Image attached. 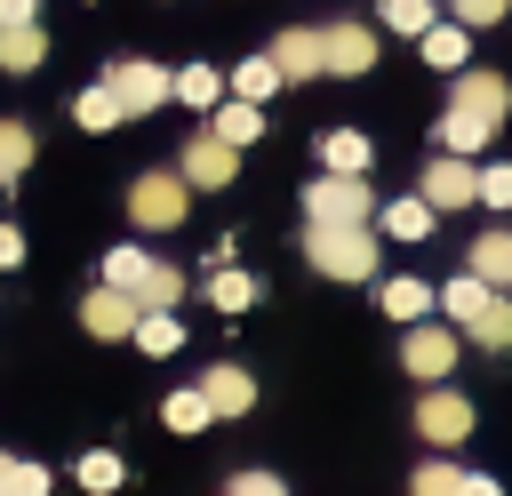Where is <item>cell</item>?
I'll return each instance as SVG.
<instances>
[{
    "label": "cell",
    "instance_id": "6da1fadb",
    "mask_svg": "<svg viewBox=\"0 0 512 496\" xmlns=\"http://www.w3.org/2000/svg\"><path fill=\"white\" fill-rule=\"evenodd\" d=\"M304 256L320 280H368L376 272V232L368 224H312L304 232Z\"/></svg>",
    "mask_w": 512,
    "mask_h": 496
},
{
    "label": "cell",
    "instance_id": "7a4b0ae2",
    "mask_svg": "<svg viewBox=\"0 0 512 496\" xmlns=\"http://www.w3.org/2000/svg\"><path fill=\"white\" fill-rule=\"evenodd\" d=\"M184 208H192V184H184L176 168H152V176H136V184H128V216H136L144 232H176V224H184Z\"/></svg>",
    "mask_w": 512,
    "mask_h": 496
},
{
    "label": "cell",
    "instance_id": "3957f363",
    "mask_svg": "<svg viewBox=\"0 0 512 496\" xmlns=\"http://www.w3.org/2000/svg\"><path fill=\"white\" fill-rule=\"evenodd\" d=\"M304 216L312 224H368L376 200H368V176H312L304 192Z\"/></svg>",
    "mask_w": 512,
    "mask_h": 496
},
{
    "label": "cell",
    "instance_id": "277c9868",
    "mask_svg": "<svg viewBox=\"0 0 512 496\" xmlns=\"http://www.w3.org/2000/svg\"><path fill=\"white\" fill-rule=\"evenodd\" d=\"M456 320H408V344H400V368L408 376H424V384H440L448 368H456Z\"/></svg>",
    "mask_w": 512,
    "mask_h": 496
},
{
    "label": "cell",
    "instance_id": "5b68a950",
    "mask_svg": "<svg viewBox=\"0 0 512 496\" xmlns=\"http://www.w3.org/2000/svg\"><path fill=\"white\" fill-rule=\"evenodd\" d=\"M112 96H120V112H152V104L176 96V72H160V64H144V56H120V64H112Z\"/></svg>",
    "mask_w": 512,
    "mask_h": 496
},
{
    "label": "cell",
    "instance_id": "8992f818",
    "mask_svg": "<svg viewBox=\"0 0 512 496\" xmlns=\"http://www.w3.org/2000/svg\"><path fill=\"white\" fill-rule=\"evenodd\" d=\"M176 176H184L192 192H216V184H232V176H240V152H232L224 136H192V144H184V168H176Z\"/></svg>",
    "mask_w": 512,
    "mask_h": 496
},
{
    "label": "cell",
    "instance_id": "52a82bcc",
    "mask_svg": "<svg viewBox=\"0 0 512 496\" xmlns=\"http://www.w3.org/2000/svg\"><path fill=\"white\" fill-rule=\"evenodd\" d=\"M416 192H424L432 208H464V200H480V168H464V152H440Z\"/></svg>",
    "mask_w": 512,
    "mask_h": 496
},
{
    "label": "cell",
    "instance_id": "ba28073f",
    "mask_svg": "<svg viewBox=\"0 0 512 496\" xmlns=\"http://www.w3.org/2000/svg\"><path fill=\"white\" fill-rule=\"evenodd\" d=\"M376 64V40H368V24H328L320 32V72H368Z\"/></svg>",
    "mask_w": 512,
    "mask_h": 496
},
{
    "label": "cell",
    "instance_id": "9c48e42d",
    "mask_svg": "<svg viewBox=\"0 0 512 496\" xmlns=\"http://www.w3.org/2000/svg\"><path fill=\"white\" fill-rule=\"evenodd\" d=\"M80 328H88V336H104V344H120V336L136 328V296L104 280V288H96V296L80 304Z\"/></svg>",
    "mask_w": 512,
    "mask_h": 496
},
{
    "label": "cell",
    "instance_id": "30bf717a",
    "mask_svg": "<svg viewBox=\"0 0 512 496\" xmlns=\"http://www.w3.org/2000/svg\"><path fill=\"white\" fill-rule=\"evenodd\" d=\"M416 432L440 440V448H456V440L472 432V400H456V392H424V400H416Z\"/></svg>",
    "mask_w": 512,
    "mask_h": 496
},
{
    "label": "cell",
    "instance_id": "8fae6325",
    "mask_svg": "<svg viewBox=\"0 0 512 496\" xmlns=\"http://www.w3.org/2000/svg\"><path fill=\"white\" fill-rule=\"evenodd\" d=\"M448 104H456V112H480V120H504V112H512V88H504V72H456Z\"/></svg>",
    "mask_w": 512,
    "mask_h": 496
},
{
    "label": "cell",
    "instance_id": "7c38bea8",
    "mask_svg": "<svg viewBox=\"0 0 512 496\" xmlns=\"http://www.w3.org/2000/svg\"><path fill=\"white\" fill-rule=\"evenodd\" d=\"M200 392H208L216 416H248V408H256V376H248L240 360H216V368L200 376Z\"/></svg>",
    "mask_w": 512,
    "mask_h": 496
},
{
    "label": "cell",
    "instance_id": "4fadbf2b",
    "mask_svg": "<svg viewBox=\"0 0 512 496\" xmlns=\"http://www.w3.org/2000/svg\"><path fill=\"white\" fill-rule=\"evenodd\" d=\"M416 48H424V64H440V72H464V56H472V24H456V16H432V24L416 32Z\"/></svg>",
    "mask_w": 512,
    "mask_h": 496
},
{
    "label": "cell",
    "instance_id": "5bb4252c",
    "mask_svg": "<svg viewBox=\"0 0 512 496\" xmlns=\"http://www.w3.org/2000/svg\"><path fill=\"white\" fill-rule=\"evenodd\" d=\"M464 336H472L480 352H512V288H496V296L464 320Z\"/></svg>",
    "mask_w": 512,
    "mask_h": 496
},
{
    "label": "cell",
    "instance_id": "9a60e30c",
    "mask_svg": "<svg viewBox=\"0 0 512 496\" xmlns=\"http://www.w3.org/2000/svg\"><path fill=\"white\" fill-rule=\"evenodd\" d=\"M272 64H280V80H320V32H280L272 40Z\"/></svg>",
    "mask_w": 512,
    "mask_h": 496
},
{
    "label": "cell",
    "instance_id": "2e32d148",
    "mask_svg": "<svg viewBox=\"0 0 512 496\" xmlns=\"http://www.w3.org/2000/svg\"><path fill=\"white\" fill-rule=\"evenodd\" d=\"M488 136H496V120H480V112H456V104H448V112H440V128H432V144H440V152H480Z\"/></svg>",
    "mask_w": 512,
    "mask_h": 496
},
{
    "label": "cell",
    "instance_id": "e0dca14e",
    "mask_svg": "<svg viewBox=\"0 0 512 496\" xmlns=\"http://www.w3.org/2000/svg\"><path fill=\"white\" fill-rule=\"evenodd\" d=\"M48 56V32L24 16V24H0V72H32Z\"/></svg>",
    "mask_w": 512,
    "mask_h": 496
},
{
    "label": "cell",
    "instance_id": "ac0fdd59",
    "mask_svg": "<svg viewBox=\"0 0 512 496\" xmlns=\"http://www.w3.org/2000/svg\"><path fill=\"white\" fill-rule=\"evenodd\" d=\"M320 168H328V176H360V168H368V136H360V128H328V136H320Z\"/></svg>",
    "mask_w": 512,
    "mask_h": 496
},
{
    "label": "cell",
    "instance_id": "d6986e66",
    "mask_svg": "<svg viewBox=\"0 0 512 496\" xmlns=\"http://www.w3.org/2000/svg\"><path fill=\"white\" fill-rule=\"evenodd\" d=\"M472 272H480L488 288H512V224H504V232H480V240H472Z\"/></svg>",
    "mask_w": 512,
    "mask_h": 496
},
{
    "label": "cell",
    "instance_id": "ffe728a7",
    "mask_svg": "<svg viewBox=\"0 0 512 496\" xmlns=\"http://www.w3.org/2000/svg\"><path fill=\"white\" fill-rule=\"evenodd\" d=\"M208 136H224V144L240 152V144H256V136H264V112H256L248 96H240V104H216V120H208Z\"/></svg>",
    "mask_w": 512,
    "mask_h": 496
},
{
    "label": "cell",
    "instance_id": "44dd1931",
    "mask_svg": "<svg viewBox=\"0 0 512 496\" xmlns=\"http://www.w3.org/2000/svg\"><path fill=\"white\" fill-rule=\"evenodd\" d=\"M128 296H136V312H176V296H184V272H176V264H152V272H144Z\"/></svg>",
    "mask_w": 512,
    "mask_h": 496
},
{
    "label": "cell",
    "instance_id": "7402d4cb",
    "mask_svg": "<svg viewBox=\"0 0 512 496\" xmlns=\"http://www.w3.org/2000/svg\"><path fill=\"white\" fill-rule=\"evenodd\" d=\"M376 304H384V320H424V312H432V288L400 272V280H384V288H376Z\"/></svg>",
    "mask_w": 512,
    "mask_h": 496
},
{
    "label": "cell",
    "instance_id": "603a6c76",
    "mask_svg": "<svg viewBox=\"0 0 512 496\" xmlns=\"http://www.w3.org/2000/svg\"><path fill=\"white\" fill-rule=\"evenodd\" d=\"M72 120L104 136V128H120L128 112H120V96H112V80H104V88H80V96H72Z\"/></svg>",
    "mask_w": 512,
    "mask_h": 496
},
{
    "label": "cell",
    "instance_id": "cb8c5ba5",
    "mask_svg": "<svg viewBox=\"0 0 512 496\" xmlns=\"http://www.w3.org/2000/svg\"><path fill=\"white\" fill-rule=\"evenodd\" d=\"M128 344L160 360V352H176V344H184V328H176V312H136V328H128Z\"/></svg>",
    "mask_w": 512,
    "mask_h": 496
},
{
    "label": "cell",
    "instance_id": "d4e9b609",
    "mask_svg": "<svg viewBox=\"0 0 512 496\" xmlns=\"http://www.w3.org/2000/svg\"><path fill=\"white\" fill-rule=\"evenodd\" d=\"M432 216H440V208L416 192V200H392V208H384V232H392V240H424V232H432Z\"/></svg>",
    "mask_w": 512,
    "mask_h": 496
},
{
    "label": "cell",
    "instance_id": "484cf974",
    "mask_svg": "<svg viewBox=\"0 0 512 496\" xmlns=\"http://www.w3.org/2000/svg\"><path fill=\"white\" fill-rule=\"evenodd\" d=\"M160 416H168V432H208V424H216V408H208V392H200V384H192V392H168V408H160Z\"/></svg>",
    "mask_w": 512,
    "mask_h": 496
},
{
    "label": "cell",
    "instance_id": "4316f807",
    "mask_svg": "<svg viewBox=\"0 0 512 496\" xmlns=\"http://www.w3.org/2000/svg\"><path fill=\"white\" fill-rule=\"evenodd\" d=\"M488 296H496V288H488L480 272H464V280H448V288H440V304H448V320H456V328H464V320H472Z\"/></svg>",
    "mask_w": 512,
    "mask_h": 496
},
{
    "label": "cell",
    "instance_id": "83f0119b",
    "mask_svg": "<svg viewBox=\"0 0 512 496\" xmlns=\"http://www.w3.org/2000/svg\"><path fill=\"white\" fill-rule=\"evenodd\" d=\"M120 480H128V464H120L112 448H88V456H80V488H88V496H112Z\"/></svg>",
    "mask_w": 512,
    "mask_h": 496
},
{
    "label": "cell",
    "instance_id": "f1b7e54d",
    "mask_svg": "<svg viewBox=\"0 0 512 496\" xmlns=\"http://www.w3.org/2000/svg\"><path fill=\"white\" fill-rule=\"evenodd\" d=\"M176 96L200 104V112H216V104H224V80H216L208 64H184V72H176Z\"/></svg>",
    "mask_w": 512,
    "mask_h": 496
},
{
    "label": "cell",
    "instance_id": "f546056e",
    "mask_svg": "<svg viewBox=\"0 0 512 496\" xmlns=\"http://www.w3.org/2000/svg\"><path fill=\"white\" fill-rule=\"evenodd\" d=\"M208 296H216V312H248V304H256V280H248V272H232V264H216Z\"/></svg>",
    "mask_w": 512,
    "mask_h": 496
},
{
    "label": "cell",
    "instance_id": "4dcf8cb0",
    "mask_svg": "<svg viewBox=\"0 0 512 496\" xmlns=\"http://www.w3.org/2000/svg\"><path fill=\"white\" fill-rule=\"evenodd\" d=\"M232 88H240V96H248V104H264V96H272V88H280V64H272V56H248V64H240V72H232Z\"/></svg>",
    "mask_w": 512,
    "mask_h": 496
},
{
    "label": "cell",
    "instance_id": "1f68e13d",
    "mask_svg": "<svg viewBox=\"0 0 512 496\" xmlns=\"http://www.w3.org/2000/svg\"><path fill=\"white\" fill-rule=\"evenodd\" d=\"M24 168H32V128L0 120V176H24Z\"/></svg>",
    "mask_w": 512,
    "mask_h": 496
},
{
    "label": "cell",
    "instance_id": "d6a6232c",
    "mask_svg": "<svg viewBox=\"0 0 512 496\" xmlns=\"http://www.w3.org/2000/svg\"><path fill=\"white\" fill-rule=\"evenodd\" d=\"M0 496H48V472L24 456H0Z\"/></svg>",
    "mask_w": 512,
    "mask_h": 496
},
{
    "label": "cell",
    "instance_id": "836d02e7",
    "mask_svg": "<svg viewBox=\"0 0 512 496\" xmlns=\"http://www.w3.org/2000/svg\"><path fill=\"white\" fill-rule=\"evenodd\" d=\"M144 272H152V256H144V248H112V256H104V280H112V288H136Z\"/></svg>",
    "mask_w": 512,
    "mask_h": 496
},
{
    "label": "cell",
    "instance_id": "e575fe53",
    "mask_svg": "<svg viewBox=\"0 0 512 496\" xmlns=\"http://www.w3.org/2000/svg\"><path fill=\"white\" fill-rule=\"evenodd\" d=\"M384 24L392 32H424L432 24V0H384Z\"/></svg>",
    "mask_w": 512,
    "mask_h": 496
},
{
    "label": "cell",
    "instance_id": "d590c367",
    "mask_svg": "<svg viewBox=\"0 0 512 496\" xmlns=\"http://www.w3.org/2000/svg\"><path fill=\"white\" fill-rule=\"evenodd\" d=\"M456 480H464V472H448V464H416L408 496H456Z\"/></svg>",
    "mask_w": 512,
    "mask_h": 496
},
{
    "label": "cell",
    "instance_id": "8d00e7d4",
    "mask_svg": "<svg viewBox=\"0 0 512 496\" xmlns=\"http://www.w3.org/2000/svg\"><path fill=\"white\" fill-rule=\"evenodd\" d=\"M480 200L488 208H512V168H480Z\"/></svg>",
    "mask_w": 512,
    "mask_h": 496
},
{
    "label": "cell",
    "instance_id": "74e56055",
    "mask_svg": "<svg viewBox=\"0 0 512 496\" xmlns=\"http://www.w3.org/2000/svg\"><path fill=\"white\" fill-rule=\"evenodd\" d=\"M448 8H456V24H496L512 0H448Z\"/></svg>",
    "mask_w": 512,
    "mask_h": 496
},
{
    "label": "cell",
    "instance_id": "f35d334b",
    "mask_svg": "<svg viewBox=\"0 0 512 496\" xmlns=\"http://www.w3.org/2000/svg\"><path fill=\"white\" fill-rule=\"evenodd\" d=\"M232 496H288L272 472H232Z\"/></svg>",
    "mask_w": 512,
    "mask_h": 496
},
{
    "label": "cell",
    "instance_id": "ab89813d",
    "mask_svg": "<svg viewBox=\"0 0 512 496\" xmlns=\"http://www.w3.org/2000/svg\"><path fill=\"white\" fill-rule=\"evenodd\" d=\"M8 264H24V232H16V224H0V272H8Z\"/></svg>",
    "mask_w": 512,
    "mask_h": 496
},
{
    "label": "cell",
    "instance_id": "60d3db41",
    "mask_svg": "<svg viewBox=\"0 0 512 496\" xmlns=\"http://www.w3.org/2000/svg\"><path fill=\"white\" fill-rule=\"evenodd\" d=\"M456 496H504V488H496L488 472H464V480H456Z\"/></svg>",
    "mask_w": 512,
    "mask_h": 496
},
{
    "label": "cell",
    "instance_id": "b9f144b4",
    "mask_svg": "<svg viewBox=\"0 0 512 496\" xmlns=\"http://www.w3.org/2000/svg\"><path fill=\"white\" fill-rule=\"evenodd\" d=\"M32 8H40V0H0V24H24Z\"/></svg>",
    "mask_w": 512,
    "mask_h": 496
},
{
    "label": "cell",
    "instance_id": "7bdbcfd3",
    "mask_svg": "<svg viewBox=\"0 0 512 496\" xmlns=\"http://www.w3.org/2000/svg\"><path fill=\"white\" fill-rule=\"evenodd\" d=\"M0 184H8V176H0Z\"/></svg>",
    "mask_w": 512,
    "mask_h": 496
}]
</instances>
